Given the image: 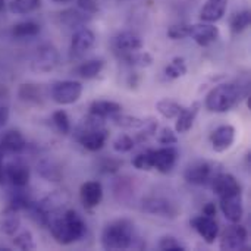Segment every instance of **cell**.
<instances>
[{
    "label": "cell",
    "instance_id": "36",
    "mask_svg": "<svg viewBox=\"0 0 251 251\" xmlns=\"http://www.w3.org/2000/svg\"><path fill=\"white\" fill-rule=\"evenodd\" d=\"M51 119H53V124H54L56 129L60 134L66 135V134L71 132V121H69V116H68V113L65 110H56L53 113Z\"/></svg>",
    "mask_w": 251,
    "mask_h": 251
},
{
    "label": "cell",
    "instance_id": "39",
    "mask_svg": "<svg viewBox=\"0 0 251 251\" xmlns=\"http://www.w3.org/2000/svg\"><path fill=\"white\" fill-rule=\"evenodd\" d=\"M134 149V140L129 135H119L113 141V150L116 153H129Z\"/></svg>",
    "mask_w": 251,
    "mask_h": 251
},
{
    "label": "cell",
    "instance_id": "41",
    "mask_svg": "<svg viewBox=\"0 0 251 251\" xmlns=\"http://www.w3.org/2000/svg\"><path fill=\"white\" fill-rule=\"evenodd\" d=\"M188 34H190V25H184V24L172 25V26L168 29V37L172 38V40H182V38H187Z\"/></svg>",
    "mask_w": 251,
    "mask_h": 251
},
{
    "label": "cell",
    "instance_id": "5",
    "mask_svg": "<svg viewBox=\"0 0 251 251\" xmlns=\"http://www.w3.org/2000/svg\"><path fill=\"white\" fill-rule=\"evenodd\" d=\"M82 85L78 81H57L50 87V97L57 104H72L79 100Z\"/></svg>",
    "mask_w": 251,
    "mask_h": 251
},
{
    "label": "cell",
    "instance_id": "16",
    "mask_svg": "<svg viewBox=\"0 0 251 251\" xmlns=\"http://www.w3.org/2000/svg\"><path fill=\"white\" fill-rule=\"evenodd\" d=\"M113 46L115 50L121 54L125 53H131V51H138L143 50L144 47V41L140 35H137L132 31H122L119 32L115 40H113Z\"/></svg>",
    "mask_w": 251,
    "mask_h": 251
},
{
    "label": "cell",
    "instance_id": "31",
    "mask_svg": "<svg viewBox=\"0 0 251 251\" xmlns=\"http://www.w3.org/2000/svg\"><path fill=\"white\" fill-rule=\"evenodd\" d=\"M156 110L166 119H175L179 115V112L182 110V106L174 100L163 99L156 103Z\"/></svg>",
    "mask_w": 251,
    "mask_h": 251
},
{
    "label": "cell",
    "instance_id": "19",
    "mask_svg": "<svg viewBox=\"0 0 251 251\" xmlns=\"http://www.w3.org/2000/svg\"><path fill=\"white\" fill-rule=\"evenodd\" d=\"M210 184H212V190L215 191V194L218 197H224L226 194H231V193H235V191H241L240 182L231 174H216L212 178Z\"/></svg>",
    "mask_w": 251,
    "mask_h": 251
},
{
    "label": "cell",
    "instance_id": "38",
    "mask_svg": "<svg viewBox=\"0 0 251 251\" xmlns=\"http://www.w3.org/2000/svg\"><path fill=\"white\" fill-rule=\"evenodd\" d=\"M132 165H134V168L138 169V171H151V169H153V163H151V150L137 154V156L132 159Z\"/></svg>",
    "mask_w": 251,
    "mask_h": 251
},
{
    "label": "cell",
    "instance_id": "23",
    "mask_svg": "<svg viewBox=\"0 0 251 251\" xmlns=\"http://www.w3.org/2000/svg\"><path fill=\"white\" fill-rule=\"evenodd\" d=\"M121 110H122V106L119 103L110 101V100H96L90 106V115L100 118V119L121 113Z\"/></svg>",
    "mask_w": 251,
    "mask_h": 251
},
{
    "label": "cell",
    "instance_id": "2",
    "mask_svg": "<svg viewBox=\"0 0 251 251\" xmlns=\"http://www.w3.org/2000/svg\"><path fill=\"white\" fill-rule=\"evenodd\" d=\"M134 224L128 219L109 222L101 232V246L104 250H126L132 247Z\"/></svg>",
    "mask_w": 251,
    "mask_h": 251
},
{
    "label": "cell",
    "instance_id": "26",
    "mask_svg": "<svg viewBox=\"0 0 251 251\" xmlns=\"http://www.w3.org/2000/svg\"><path fill=\"white\" fill-rule=\"evenodd\" d=\"M59 18L62 24H65L68 28H78L85 25L90 21V15L79 9H66L59 13Z\"/></svg>",
    "mask_w": 251,
    "mask_h": 251
},
{
    "label": "cell",
    "instance_id": "34",
    "mask_svg": "<svg viewBox=\"0 0 251 251\" xmlns=\"http://www.w3.org/2000/svg\"><path fill=\"white\" fill-rule=\"evenodd\" d=\"M251 22V13L250 10H241L232 15L231 18V29L232 32L238 34L243 32L244 29H247L250 26Z\"/></svg>",
    "mask_w": 251,
    "mask_h": 251
},
{
    "label": "cell",
    "instance_id": "28",
    "mask_svg": "<svg viewBox=\"0 0 251 251\" xmlns=\"http://www.w3.org/2000/svg\"><path fill=\"white\" fill-rule=\"evenodd\" d=\"M41 6V0H12L7 9L13 15H28Z\"/></svg>",
    "mask_w": 251,
    "mask_h": 251
},
{
    "label": "cell",
    "instance_id": "17",
    "mask_svg": "<svg viewBox=\"0 0 251 251\" xmlns=\"http://www.w3.org/2000/svg\"><path fill=\"white\" fill-rule=\"evenodd\" d=\"M79 196L87 209H94L103 200V187L99 181H87L81 185Z\"/></svg>",
    "mask_w": 251,
    "mask_h": 251
},
{
    "label": "cell",
    "instance_id": "33",
    "mask_svg": "<svg viewBox=\"0 0 251 251\" xmlns=\"http://www.w3.org/2000/svg\"><path fill=\"white\" fill-rule=\"evenodd\" d=\"M187 74V65L184 57H174L172 62L165 68V76L169 79H178Z\"/></svg>",
    "mask_w": 251,
    "mask_h": 251
},
{
    "label": "cell",
    "instance_id": "6",
    "mask_svg": "<svg viewBox=\"0 0 251 251\" xmlns=\"http://www.w3.org/2000/svg\"><path fill=\"white\" fill-rule=\"evenodd\" d=\"M60 62L59 51L51 44H44L37 49L32 60H31V69L38 74H47L57 68Z\"/></svg>",
    "mask_w": 251,
    "mask_h": 251
},
{
    "label": "cell",
    "instance_id": "45",
    "mask_svg": "<svg viewBox=\"0 0 251 251\" xmlns=\"http://www.w3.org/2000/svg\"><path fill=\"white\" fill-rule=\"evenodd\" d=\"M7 119H9V109L6 106L0 104V128L6 125Z\"/></svg>",
    "mask_w": 251,
    "mask_h": 251
},
{
    "label": "cell",
    "instance_id": "42",
    "mask_svg": "<svg viewBox=\"0 0 251 251\" xmlns=\"http://www.w3.org/2000/svg\"><path fill=\"white\" fill-rule=\"evenodd\" d=\"M157 141L162 146H174L178 143V137L171 128H163L157 135Z\"/></svg>",
    "mask_w": 251,
    "mask_h": 251
},
{
    "label": "cell",
    "instance_id": "18",
    "mask_svg": "<svg viewBox=\"0 0 251 251\" xmlns=\"http://www.w3.org/2000/svg\"><path fill=\"white\" fill-rule=\"evenodd\" d=\"M4 178H7L12 185L24 188L29 182V169L22 162H10L4 166Z\"/></svg>",
    "mask_w": 251,
    "mask_h": 251
},
{
    "label": "cell",
    "instance_id": "12",
    "mask_svg": "<svg viewBox=\"0 0 251 251\" xmlns=\"http://www.w3.org/2000/svg\"><path fill=\"white\" fill-rule=\"evenodd\" d=\"M176 160H178V151H176V149H174L171 146H166L159 150H151L153 169H156L162 174L171 172L172 168L175 166Z\"/></svg>",
    "mask_w": 251,
    "mask_h": 251
},
{
    "label": "cell",
    "instance_id": "30",
    "mask_svg": "<svg viewBox=\"0 0 251 251\" xmlns=\"http://www.w3.org/2000/svg\"><path fill=\"white\" fill-rule=\"evenodd\" d=\"M38 172H40V175L46 181L57 182V181L62 179V169L59 168V165H56L51 160H43V162H40Z\"/></svg>",
    "mask_w": 251,
    "mask_h": 251
},
{
    "label": "cell",
    "instance_id": "43",
    "mask_svg": "<svg viewBox=\"0 0 251 251\" xmlns=\"http://www.w3.org/2000/svg\"><path fill=\"white\" fill-rule=\"evenodd\" d=\"M78 7L81 10H84L85 13H88V15L96 13L99 10L97 0H78Z\"/></svg>",
    "mask_w": 251,
    "mask_h": 251
},
{
    "label": "cell",
    "instance_id": "7",
    "mask_svg": "<svg viewBox=\"0 0 251 251\" xmlns=\"http://www.w3.org/2000/svg\"><path fill=\"white\" fill-rule=\"evenodd\" d=\"M247 241H249V231L246 226L240 224H232L228 226L221 237V250L235 251L247 249Z\"/></svg>",
    "mask_w": 251,
    "mask_h": 251
},
{
    "label": "cell",
    "instance_id": "40",
    "mask_svg": "<svg viewBox=\"0 0 251 251\" xmlns=\"http://www.w3.org/2000/svg\"><path fill=\"white\" fill-rule=\"evenodd\" d=\"M159 250L162 251H184L187 250L184 244H181L175 237H163L159 241Z\"/></svg>",
    "mask_w": 251,
    "mask_h": 251
},
{
    "label": "cell",
    "instance_id": "9",
    "mask_svg": "<svg viewBox=\"0 0 251 251\" xmlns=\"http://www.w3.org/2000/svg\"><path fill=\"white\" fill-rule=\"evenodd\" d=\"M221 199V210L225 215V218L231 224H240L244 215V206H243V194L241 191H235L231 194H226Z\"/></svg>",
    "mask_w": 251,
    "mask_h": 251
},
{
    "label": "cell",
    "instance_id": "46",
    "mask_svg": "<svg viewBox=\"0 0 251 251\" xmlns=\"http://www.w3.org/2000/svg\"><path fill=\"white\" fill-rule=\"evenodd\" d=\"M4 179V166H3V159H1V150H0V182Z\"/></svg>",
    "mask_w": 251,
    "mask_h": 251
},
{
    "label": "cell",
    "instance_id": "47",
    "mask_svg": "<svg viewBox=\"0 0 251 251\" xmlns=\"http://www.w3.org/2000/svg\"><path fill=\"white\" fill-rule=\"evenodd\" d=\"M4 9H6V3H4V0H0V13L4 12Z\"/></svg>",
    "mask_w": 251,
    "mask_h": 251
},
{
    "label": "cell",
    "instance_id": "8",
    "mask_svg": "<svg viewBox=\"0 0 251 251\" xmlns=\"http://www.w3.org/2000/svg\"><path fill=\"white\" fill-rule=\"evenodd\" d=\"M141 209L149 215L168 218V219H175L179 215V209L172 201L162 197H149L143 200Z\"/></svg>",
    "mask_w": 251,
    "mask_h": 251
},
{
    "label": "cell",
    "instance_id": "20",
    "mask_svg": "<svg viewBox=\"0 0 251 251\" xmlns=\"http://www.w3.org/2000/svg\"><path fill=\"white\" fill-rule=\"evenodd\" d=\"M226 7H228V0H207L200 10L201 22H210V24L218 22L219 19L224 18Z\"/></svg>",
    "mask_w": 251,
    "mask_h": 251
},
{
    "label": "cell",
    "instance_id": "29",
    "mask_svg": "<svg viewBox=\"0 0 251 251\" xmlns=\"http://www.w3.org/2000/svg\"><path fill=\"white\" fill-rule=\"evenodd\" d=\"M121 57L131 66H137V68H147L151 66L153 63V56L147 51H131V53H125L121 54Z\"/></svg>",
    "mask_w": 251,
    "mask_h": 251
},
{
    "label": "cell",
    "instance_id": "27",
    "mask_svg": "<svg viewBox=\"0 0 251 251\" xmlns=\"http://www.w3.org/2000/svg\"><path fill=\"white\" fill-rule=\"evenodd\" d=\"M103 68H104V62L101 59H90V60L81 63L76 68V72L84 79H93L101 74Z\"/></svg>",
    "mask_w": 251,
    "mask_h": 251
},
{
    "label": "cell",
    "instance_id": "3",
    "mask_svg": "<svg viewBox=\"0 0 251 251\" xmlns=\"http://www.w3.org/2000/svg\"><path fill=\"white\" fill-rule=\"evenodd\" d=\"M109 138V131L103 125V119L90 116L76 129V140L88 151H99Z\"/></svg>",
    "mask_w": 251,
    "mask_h": 251
},
{
    "label": "cell",
    "instance_id": "10",
    "mask_svg": "<svg viewBox=\"0 0 251 251\" xmlns=\"http://www.w3.org/2000/svg\"><path fill=\"white\" fill-rule=\"evenodd\" d=\"M213 176H215L213 175V166L204 160H199V162L191 163L184 172L185 181L193 184V185H206L212 181Z\"/></svg>",
    "mask_w": 251,
    "mask_h": 251
},
{
    "label": "cell",
    "instance_id": "35",
    "mask_svg": "<svg viewBox=\"0 0 251 251\" xmlns=\"http://www.w3.org/2000/svg\"><path fill=\"white\" fill-rule=\"evenodd\" d=\"M113 119V122L118 125V126H122V128H126V129H140L143 125H144V121L140 119V118H135V116H128V115H113L110 116Z\"/></svg>",
    "mask_w": 251,
    "mask_h": 251
},
{
    "label": "cell",
    "instance_id": "13",
    "mask_svg": "<svg viewBox=\"0 0 251 251\" xmlns=\"http://www.w3.org/2000/svg\"><path fill=\"white\" fill-rule=\"evenodd\" d=\"M190 225L193 226V229L197 231V234L207 243V244H215L218 234H219V226L218 222L215 221V218L210 216H197L194 219H191Z\"/></svg>",
    "mask_w": 251,
    "mask_h": 251
},
{
    "label": "cell",
    "instance_id": "25",
    "mask_svg": "<svg viewBox=\"0 0 251 251\" xmlns=\"http://www.w3.org/2000/svg\"><path fill=\"white\" fill-rule=\"evenodd\" d=\"M18 96L22 101L28 104H41L44 100V93L40 84H22L19 87Z\"/></svg>",
    "mask_w": 251,
    "mask_h": 251
},
{
    "label": "cell",
    "instance_id": "44",
    "mask_svg": "<svg viewBox=\"0 0 251 251\" xmlns=\"http://www.w3.org/2000/svg\"><path fill=\"white\" fill-rule=\"evenodd\" d=\"M203 215H204V216L215 218V216H216V206H215V203H207V204L203 207Z\"/></svg>",
    "mask_w": 251,
    "mask_h": 251
},
{
    "label": "cell",
    "instance_id": "14",
    "mask_svg": "<svg viewBox=\"0 0 251 251\" xmlns=\"http://www.w3.org/2000/svg\"><path fill=\"white\" fill-rule=\"evenodd\" d=\"M96 46V34L88 28L78 29L71 41V54L74 57H81Z\"/></svg>",
    "mask_w": 251,
    "mask_h": 251
},
{
    "label": "cell",
    "instance_id": "11",
    "mask_svg": "<svg viewBox=\"0 0 251 251\" xmlns=\"http://www.w3.org/2000/svg\"><path fill=\"white\" fill-rule=\"evenodd\" d=\"M188 37H191L199 46L206 47V46L215 43L219 38V28L215 26V24H210V22L194 24V25H190Z\"/></svg>",
    "mask_w": 251,
    "mask_h": 251
},
{
    "label": "cell",
    "instance_id": "4",
    "mask_svg": "<svg viewBox=\"0 0 251 251\" xmlns=\"http://www.w3.org/2000/svg\"><path fill=\"white\" fill-rule=\"evenodd\" d=\"M243 97V90L235 84H221L215 87L206 97V107L215 113L231 110Z\"/></svg>",
    "mask_w": 251,
    "mask_h": 251
},
{
    "label": "cell",
    "instance_id": "22",
    "mask_svg": "<svg viewBox=\"0 0 251 251\" xmlns=\"http://www.w3.org/2000/svg\"><path fill=\"white\" fill-rule=\"evenodd\" d=\"M26 146V141L24 138V135L19 131H7L1 141H0V150L6 151V153H21Z\"/></svg>",
    "mask_w": 251,
    "mask_h": 251
},
{
    "label": "cell",
    "instance_id": "24",
    "mask_svg": "<svg viewBox=\"0 0 251 251\" xmlns=\"http://www.w3.org/2000/svg\"><path fill=\"white\" fill-rule=\"evenodd\" d=\"M1 231L7 235H15L19 228H21V216H19V209L9 206L6 210L1 213Z\"/></svg>",
    "mask_w": 251,
    "mask_h": 251
},
{
    "label": "cell",
    "instance_id": "48",
    "mask_svg": "<svg viewBox=\"0 0 251 251\" xmlns=\"http://www.w3.org/2000/svg\"><path fill=\"white\" fill-rule=\"evenodd\" d=\"M51 1H54V3H60V4H63V3H71L72 0H51Z\"/></svg>",
    "mask_w": 251,
    "mask_h": 251
},
{
    "label": "cell",
    "instance_id": "37",
    "mask_svg": "<svg viewBox=\"0 0 251 251\" xmlns=\"http://www.w3.org/2000/svg\"><path fill=\"white\" fill-rule=\"evenodd\" d=\"M13 244L21 250H35L37 249L34 237L29 231H21L19 234H16L13 238Z\"/></svg>",
    "mask_w": 251,
    "mask_h": 251
},
{
    "label": "cell",
    "instance_id": "15",
    "mask_svg": "<svg viewBox=\"0 0 251 251\" xmlns=\"http://www.w3.org/2000/svg\"><path fill=\"white\" fill-rule=\"evenodd\" d=\"M234 141H235V128L232 125H221L210 135L212 149L218 153H224L228 149H231Z\"/></svg>",
    "mask_w": 251,
    "mask_h": 251
},
{
    "label": "cell",
    "instance_id": "1",
    "mask_svg": "<svg viewBox=\"0 0 251 251\" xmlns=\"http://www.w3.org/2000/svg\"><path fill=\"white\" fill-rule=\"evenodd\" d=\"M53 238L63 246L72 244L85 235V224L75 210H65L62 215L53 213L47 224Z\"/></svg>",
    "mask_w": 251,
    "mask_h": 251
},
{
    "label": "cell",
    "instance_id": "21",
    "mask_svg": "<svg viewBox=\"0 0 251 251\" xmlns=\"http://www.w3.org/2000/svg\"><path fill=\"white\" fill-rule=\"evenodd\" d=\"M199 112H200V103L199 101L193 103L190 107H182V110L176 116L178 121H176V125H175V131L179 132V134L188 132L193 128Z\"/></svg>",
    "mask_w": 251,
    "mask_h": 251
},
{
    "label": "cell",
    "instance_id": "32",
    "mask_svg": "<svg viewBox=\"0 0 251 251\" xmlns=\"http://www.w3.org/2000/svg\"><path fill=\"white\" fill-rule=\"evenodd\" d=\"M40 32V25L32 21H25L13 25L12 34L16 38H25V37H35Z\"/></svg>",
    "mask_w": 251,
    "mask_h": 251
}]
</instances>
